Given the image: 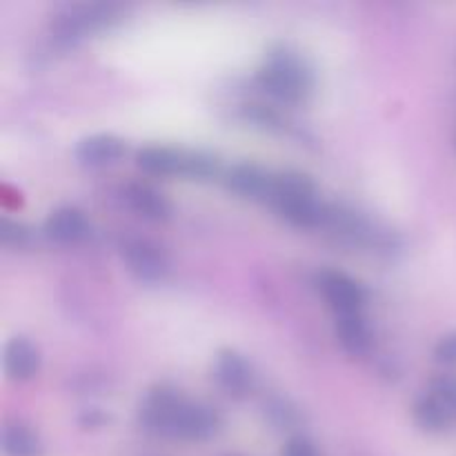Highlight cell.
I'll return each instance as SVG.
<instances>
[{
	"label": "cell",
	"instance_id": "d6986e66",
	"mask_svg": "<svg viewBox=\"0 0 456 456\" xmlns=\"http://www.w3.org/2000/svg\"><path fill=\"white\" fill-rule=\"evenodd\" d=\"M435 359L439 361L441 365H450L454 368L456 365V332L445 334L435 347Z\"/></svg>",
	"mask_w": 456,
	"mask_h": 456
},
{
	"label": "cell",
	"instance_id": "52a82bcc",
	"mask_svg": "<svg viewBox=\"0 0 456 456\" xmlns=\"http://www.w3.org/2000/svg\"><path fill=\"white\" fill-rule=\"evenodd\" d=\"M316 281H319V289L323 298L334 310V316L363 312L365 292L352 276L337 270H325L321 272Z\"/></svg>",
	"mask_w": 456,
	"mask_h": 456
},
{
	"label": "cell",
	"instance_id": "9a60e30c",
	"mask_svg": "<svg viewBox=\"0 0 456 456\" xmlns=\"http://www.w3.org/2000/svg\"><path fill=\"white\" fill-rule=\"evenodd\" d=\"M3 448L7 456H38L40 439L25 423H9L3 432Z\"/></svg>",
	"mask_w": 456,
	"mask_h": 456
},
{
	"label": "cell",
	"instance_id": "5b68a950",
	"mask_svg": "<svg viewBox=\"0 0 456 456\" xmlns=\"http://www.w3.org/2000/svg\"><path fill=\"white\" fill-rule=\"evenodd\" d=\"M116 20H120V7L116 4H71L52 20V34L58 45L74 47L89 34L107 29Z\"/></svg>",
	"mask_w": 456,
	"mask_h": 456
},
{
	"label": "cell",
	"instance_id": "5bb4252c",
	"mask_svg": "<svg viewBox=\"0 0 456 456\" xmlns=\"http://www.w3.org/2000/svg\"><path fill=\"white\" fill-rule=\"evenodd\" d=\"M334 328H337V337L343 350L354 356L368 354L370 347H372V332H370V325L365 321L363 312L337 316V325Z\"/></svg>",
	"mask_w": 456,
	"mask_h": 456
},
{
	"label": "cell",
	"instance_id": "8fae6325",
	"mask_svg": "<svg viewBox=\"0 0 456 456\" xmlns=\"http://www.w3.org/2000/svg\"><path fill=\"white\" fill-rule=\"evenodd\" d=\"M92 234L87 216L76 208H61L45 223V236L58 245L83 243Z\"/></svg>",
	"mask_w": 456,
	"mask_h": 456
},
{
	"label": "cell",
	"instance_id": "277c9868",
	"mask_svg": "<svg viewBox=\"0 0 456 456\" xmlns=\"http://www.w3.org/2000/svg\"><path fill=\"white\" fill-rule=\"evenodd\" d=\"M136 165L154 176H183L191 181H212L221 174V165L212 154L176 147H145L138 151Z\"/></svg>",
	"mask_w": 456,
	"mask_h": 456
},
{
	"label": "cell",
	"instance_id": "4fadbf2b",
	"mask_svg": "<svg viewBox=\"0 0 456 456\" xmlns=\"http://www.w3.org/2000/svg\"><path fill=\"white\" fill-rule=\"evenodd\" d=\"M123 200L127 203V208L132 212L147 218V221H167L169 214H172L169 200L160 191H156L154 187L141 185V183H134V185L125 187Z\"/></svg>",
	"mask_w": 456,
	"mask_h": 456
},
{
	"label": "cell",
	"instance_id": "30bf717a",
	"mask_svg": "<svg viewBox=\"0 0 456 456\" xmlns=\"http://www.w3.org/2000/svg\"><path fill=\"white\" fill-rule=\"evenodd\" d=\"M76 160L87 169H101L116 165L125 156V142L111 134H94L76 145Z\"/></svg>",
	"mask_w": 456,
	"mask_h": 456
},
{
	"label": "cell",
	"instance_id": "3957f363",
	"mask_svg": "<svg viewBox=\"0 0 456 456\" xmlns=\"http://www.w3.org/2000/svg\"><path fill=\"white\" fill-rule=\"evenodd\" d=\"M270 205L285 221L298 227H323L328 216V205L319 200L314 183L297 172L276 174Z\"/></svg>",
	"mask_w": 456,
	"mask_h": 456
},
{
	"label": "cell",
	"instance_id": "7c38bea8",
	"mask_svg": "<svg viewBox=\"0 0 456 456\" xmlns=\"http://www.w3.org/2000/svg\"><path fill=\"white\" fill-rule=\"evenodd\" d=\"M4 372L12 381H29L40 372V352L29 338L16 337L4 346Z\"/></svg>",
	"mask_w": 456,
	"mask_h": 456
},
{
	"label": "cell",
	"instance_id": "2e32d148",
	"mask_svg": "<svg viewBox=\"0 0 456 456\" xmlns=\"http://www.w3.org/2000/svg\"><path fill=\"white\" fill-rule=\"evenodd\" d=\"M414 419H417L419 426L428 432H441L452 423L445 417L444 410L435 403V399H432L430 395L421 396V399L417 401V405H414Z\"/></svg>",
	"mask_w": 456,
	"mask_h": 456
},
{
	"label": "cell",
	"instance_id": "e0dca14e",
	"mask_svg": "<svg viewBox=\"0 0 456 456\" xmlns=\"http://www.w3.org/2000/svg\"><path fill=\"white\" fill-rule=\"evenodd\" d=\"M428 395L444 410L450 421H456V377H439L432 381Z\"/></svg>",
	"mask_w": 456,
	"mask_h": 456
},
{
	"label": "cell",
	"instance_id": "ffe728a7",
	"mask_svg": "<svg viewBox=\"0 0 456 456\" xmlns=\"http://www.w3.org/2000/svg\"><path fill=\"white\" fill-rule=\"evenodd\" d=\"M283 456H319V450L305 436H294V439H289L285 444Z\"/></svg>",
	"mask_w": 456,
	"mask_h": 456
},
{
	"label": "cell",
	"instance_id": "8992f818",
	"mask_svg": "<svg viewBox=\"0 0 456 456\" xmlns=\"http://www.w3.org/2000/svg\"><path fill=\"white\" fill-rule=\"evenodd\" d=\"M120 256L127 270L142 283L163 281L169 272V261L163 248L147 239H127L120 245Z\"/></svg>",
	"mask_w": 456,
	"mask_h": 456
},
{
	"label": "cell",
	"instance_id": "ac0fdd59",
	"mask_svg": "<svg viewBox=\"0 0 456 456\" xmlns=\"http://www.w3.org/2000/svg\"><path fill=\"white\" fill-rule=\"evenodd\" d=\"M0 240L9 248H22L29 240V230L20 223H12V221H3L0 223Z\"/></svg>",
	"mask_w": 456,
	"mask_h": 456
},
{
	"label": "cell",
	"instance_id": "7a4b0ae2",
	"mask_svg": "<svg viewBox=\"0 0 456 456\" xmlns=\"http://www.w3.org/2000/svg\"><path fill=\"white\" fill-rule=\"evenodd\" d=\"M258 85L276 101L298 105V102L307 101L314 89V74L297 52L281 47L267 53L265 62L258 71Z\"/></svg>",
	"mask_w": 456,
	"mask_h": 456
},
{
	"label": "cell",
	"instance_id": "6da1fadb",
	"mask_svg": "<svg viewBox=\"0 0 456 456\" xmlns=\"http://www.w3.org/2000/svg\"><path fill=\"white\" fill-rule=\"evenodd\" d=\"M138 419L150 435L176 441H208L221 428L216 410L165 386L147 392Z\"/></svg>",
	"mask_w": 456,
	"mask_h": 456
},
{
	"label": "cell",
	"instance_id": "9c48e42d",
	"mask_svg": "<svg viewBox=\"0 0 456 456\" xmlns=\"http://www.w3.org/2000/svg\"><path fill=\"white\" fill-rule=\"evenodd\" d=\"M225 183L234 194L243 196V199L270 203L276 185V174L267 172L258 165H236L230 169Z\"/></svg>",
	"mask_w": 456,
	"mask_h": 456
},
{
	"label": "cell",
	"instance_id": "ba28073f",
	"mask_svg": "<svg viewBox=\"0 0 456 456\" xmlns=\"http://www.w3.org/2000/svg\"><path fill=\"white\" fill-rule=\"evenodd\" d=\"M214 379L234 399H243L254 387V370L243 354L234 350L218 352L214 361Z\"/></svg>",
	"mask_w": 456,
	"mask_h": 456
}]
</instances>
